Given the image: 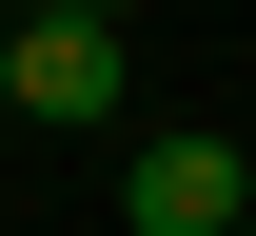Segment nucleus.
Here are the masks:
<instances>
[{"label": "nucleus", "mask_w": 256, "mask_h": 236, "mask_svg": "<svg viewBox=\"0 0 256 236\" xmlns=\"http://www.w3.org/2000/svg\"><path fill=\"white\" fill-rule=\"evenodd\" d=\"M0 99L20 118H118V20H0Z\"/></svg>", "instance_id": "obj_2"}, {"label": "nucleus", "mask_w": 256, "mask_h": 236, "mask_svg": "<svg viewBox=\"0 0 256 236\" xmlns=\"http://www.w3.org/2000/svg\"><path fill=\"white\" fill-rule=\"evenodd\" d=\"M236 236H256V217H236Z\"/></svg>", "instance_id": "obj_5"}, {"label": "nucleus", "mask_w": 256, "mask_h": 236, "mask_svg": "<svg viewBox=\"0 0 256 236\" xmlns=\"http://www.w3.org/2000/svg\"><path fill=\"white\" fill-rule=\"evenodd\" d=\"M0 20H20V0H0Z\"/></svg>", "instance_id": "obj_4"}, {"label": "nucleus", "mask_w": 256, "mask_h": 236, "mask_svg": "<svg viewBox=\"0 0 256 236\" xmlns=\"http://www.w3.org/2000/svg\"><path fill=\"white\" fill-rule=\"evenodd\" d=\"M20 20H118V0H20Z\"/></svg>", "instance_id": "obj_3"}, {"label": "nucleus", "mask_w": 256, "mask_h": 236, "mask_svg": "<svg viewBox=\"0 0 256 236\" xmlns=\"http://www.w3.org/2000/svg\"><path fill=\"white\" fill-rule=\"evenodd\" d=\"M118 217H138V236H236V217H256V158H236V138H138Z\"/></svg>", "instance_id": "obj_1"}]
</instances>
